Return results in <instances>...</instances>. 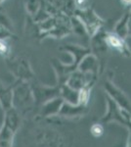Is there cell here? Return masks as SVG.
<instances>
[{
    "instance_id": "cell-1",
    "label": "cell",
    "mask_w": 131,
    "mask_h": 147,
    "mask_svg": "<svg viewBox=\"0 0 131 147\" xmlns=\"http://www.w3.org/2000/svg\"><path fill=\"white\" fill-rule=\"evenodd\" d=\"M108 42L111 45L115 46V47H120V40L118 37L115 36V35H109L108 37Z\"/></svg>"
},
{
    "instance_id": "cell-2",
    "label": "cell",
    "mask_w": 131,
    "mask_h": 147,
    "mask_svg": "<svg viewBox=\"0 0 131 147\" xmlns=\"http://www.w3.org/2000/svg\"><path fill=\"white\" fill-rule=\"evenodd\" d=\"M92 132L95 136H100V134H102V132H103V129H102V127H100V125H94V127H92Z\"/></svg>"
},
{
    "instance_id": "cell-3",
    "label": "cell",
    "mask_w": 131,
    "mask_h": 147,
    "mask_svg": "<svg viewBox=\"0 0 131 147\" xmlns=\"http://www.w3.org/2000/svg\"><path fill=\"white\" fill-rule=\"evenodd\" d=\"M7 52V45L5 43L0 41V53L3 54V53H6Z\"/></svg>"
}]
</instances>
